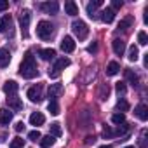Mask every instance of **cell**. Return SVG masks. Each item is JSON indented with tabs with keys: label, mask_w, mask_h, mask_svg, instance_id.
<instances>
[{
	"label": "cell",
	"mask_w": 148,
	"mask_h": 148,
	"mask_svg": "<svg viewBox=\"0 0 148 148\" xmlns=\"http://www.w3.org/2000/svg\"><path fill=\"white\" fill-rule=\"evenodd\" d=\"M96 51H98V44H96V42H92V44L87 47V52H96Z\"/></svg>",
	"instance_id": "f35d334b"
},
{
	"label": "cell",
	"mask_w": 148,
	"mask_h": 148,
	"mask_svg": "<svg viewBox=\"0 0 148 148\" xmlns=\"http://www.w3.org/2000/svg\"><path fill=\"white\" fill-rule=\"evenodd\" d=\"M103 136H105V138H112V136H113V131H112L110 127H105V129H103Z\"/></svg>",
	"instance_id": "d590c367"
},
{
	"label": "cell",
	"mask_w": 148,
	"mask_h": 148,
	"mask_svg": "<svg viewBox=\"0 0 148 148\" xmlns=\"http://www.w3.org/2000/svg\"><path fill=\"white\" fill-rule=\"evenodd\" d=\"M9 7V2L7 0H0V11H5Z\"/></svg>",
	"instance_id": "ab89813d"
},
{
	"label": "cell",
	"mask_w": 148,
	"mask_h": 148,
	"mask_svg": "<svg viewBox=\"0 0 148 148\" xmlns=\"http://www.w3.org/2000/svg\"><path fill=\"white\" fill-rule=\"evenodd\" d=\"M18 89H19V86H18L14 80H7V82L4 84V92H5L7 96H16Z\"/></svg>",
	"instance_id": "8fae6325"
},
{
	"label": "cell",
	"mask_w": 148,
	"mask_h": 148,
	"mask_svg": "<svg viewBox=\"0 0 148 148\" xmlns=\"http://www.w3.org/2000/svg\"><path fill=\"white\" fill-rule=\"evenodd\" d=\"M23 129H25V124H23V122H16V125H14V131H16V132H21Z\"/></svg>",
	"instance_id": "74e56055"
},
{
	"label": "cell",
	"mask_w": 148,
	"mask_h": 148,
	"mask_svg": "<svg viewBox=\"0 0 148 148\" xmlns=\"http://www.w3.org/2000/svg\"><path fill=\"white\" fill-rule=\"evenodd\" d=\"M113 19H115V11H113L112 7H106V9L101 11V21H105V23H112Z\"/></svg>",
	"instance_id": "9a60e30c"
},
{
	"label": "cell",
	"mask_w": 148,
	"mask_h": 148,
	"mask_svg": "<svg viewBox=\"0 0 148 148\" xmlns=\"http://www.w3.org/2000/svg\"><path fill=\"white\" fill-rule=\"evenodd\" d=\"M54 141H56L54 136H51V134L49 136H44V138H40V146L42 148H51L54 145Z\"/></svg>",
	"instance_id": "603a6c76"
},
{
	"label": "cell",
	"mask_w": 148,
	"mask_h": 148,
	"mask_svg": "<svg viewBox=\"0 0 148 148\" xmlns=\"http://www.w3.org/2000/svg\"><path fill=\"white\" fill-rule=\"evenodd\" d=\"M25 146V139L23 138H14L9 145V148H23Z\"/></svg>",
	"instance_id": "f1b7e54d"
},
{
	"label": "cell",
	"mask_w": 148,
	"mask_h": 148,
	"mask_svg": "<svg viewBox=\"0 0 148 148\" xmlns=\"http://www.w3.org/2000/svg\"><path fill=\"white\" fill-rule=\"evenodd\" d=\"M66 66H70V59H68V58H59V59H56V63H54V66H52V71H49V77H52V79L59 77L61 70H64Z\"/></svg>",
	"instance_id": "277c9868"
},
{
	"label": "cell",
	"mask_w": 148,
	"mask_h": 148,
	"mask_svg": "<svg viewBox=\"0 0 148 148\" xmlns=\"http://www.w3.org/2000/svg\"><path fill=\"white\" fill-rule=\"evenodd\" d=\"M61 51L63 52H73L75 51V40H73L71 37H64L61 40Z\"/></svg>",
	"instance_id": "ba28073f"
},
{
	"label": "cell",
	"mask_w": 148,
	"mask_h": 148,
	"mask_svg": "<svg viewBox=\"0 0 148 148\" xmlns=\"http://www.w3.org/2000/svg\"><path fill=\"white\" fill-rule=\"evenodd\" d=\"M38 54H40V58H42L44 61H51V59H54L56 51H54V49H42Z\"/></svg>",
	"instance_id": "7402d4cb"
},
{
	"label": "cell",
	"mask_w": 148,
	"mask_h": 148,
	"mask_svg": "<svg viewBox=\"0 0 148 148\" xmlns=\"http://www.w3.org/2000/svg\"><path fill=\"white\" fill-rule=\"evenodd\" d=\"M122 7V0H113L112 2V9L115 11V9H120Z\"/></svg>",
	"instance_id": "8d00e7d4"
},
{
	"label": "cell",
	"mask_w": 148,
	"mask_h": 148,
	"mask_svg": "<svg viewBox=\"0 0 148 148\" xmlns=\"http://www.w3.org/2000/svg\"><path fill=\"white\" fill-rule=\"evenodd\" d=\"M99 148H113V146H112V145H101Z\"/></svg>",
	"instance_id": "60d3db41"
},
{
	"label": "cell",
	"mask_w": 148,
	"mask_h": 148,
	"mask_svg": "<svg viewBox=\"0 0 148 148\" xmlns=\"http://www.w3.org/2000/svg\"><path fill=\"white\" fill-rule=\"evenodd\" d=\"M30 19H32V14H30V11L28 9H25L23 12H21V30H23V35L26 37L28 33H26V30H28V26H30Z\"/></svg>",
	"instance_id": "52a82bcc"
},
{
	"label": "cell",
	"mask_w": 148,
	"mask_h": 148,
	"mask_svg": "<svg viewBox=\"0 0 148 148\" xmlns=\"http://www.w3.org/2000/svg\"><path fill=\"white\" fill-rule=\"evenodd\" d=\"M132 23H134V18H132V16H127V18H124V19L119 23V30H127Z\"/></svg>",
	"instance_id": "d4e9b609"
},
{
	"label": "cell",
	"mask_w": 148,
	"mask_h": 148,
	"mask_svg": "<svg viewBox=\"0 0 148 148\" xmlns=\"http://www.w3.org/2000/svg\"><path fill=\"white\" fill-rule=\"evenodd\" d=\"M61 94H63V86H61V84H51V87H49V91H47L49 99H51V101H56Z\"/></svg>",
	"instance_id": "5b68a950"
},
{
	"label": "cell",
	"mask_w": 148,
	"mask_h": 148,
	"mask_svg": "<svg viewBox=\"0 0 148 148\" xmlns=\"http://www.w3.org/2000/svg\"><path fill=\"white\" fill-rule=\"evenodd\" d=\"M52 33H54V26H52L49 21H40V23L37 25V35H38V38L49 40V38L52 37Z\"/></svg>",
	"instance_id": "7a4b0ae2"
},
{
	"label": "cell",
	"mask_w": 148,
	"mask_h": 148,
	"mask_svg": "<svg viewBox=\"0 0 148 148\" xmlns=\"http://www.w3.org/2000/svg\"><path fill=\"white\" fill-rule=\"evenodd\" d=\"M71 30H73V33H75V37H77L79 40H86L87 35H89V28H87V25H86L82 19L73 21V23H71Z\"/></svg>",
	"instance_id": "3957f363"
},
{
	"label": "cell",
	"mask_w": 148,
	"mask_h": 148,
	"mask_svg": "<svg viewBox=\"0 0 148 148\" xmlns=\"http://www.w3.org/2000/svg\"><path fill=\"white\" fill-rule=\"evenodd\" d=\"M28 138H30L32 141H40V138H42V134H40V131H32V132L28 134Z\"/></svg>",
	"instance_id": "836d02e7"
},
{
	"label": "cell",
	"mask_w": 148,
	"mask_h": 148,
	"mask_svg": "<svg viewBox=\"0 0 148 148\" xmlns=\"http://www.w3.org/2000/svg\"><path fill=\"white\" fill-rule=\"evenodd\" d=\"M119 71H120V64H119L117 61H112V63H108V66H106V75L113 77V75H117Z\"/></svg>",
	"instance_id": "ffe728a7"
},
{
	"label": "cell",
	"mask_w": 148,
	"mask_h": 148,
	"mask_svg": "<svg viewBox=\"0 0 148 148\" xmlns=\"http://www.w3.org/2000/svg\"><path fill=\"white\" fill-rule=\"evenodd\" d=\"M40 9L47 14H56L59 11V4L58 2H44V4H40Z\"/></svg>",
	"instance_id": "9c48e42d"
},
{
	"label": "cell",
	"mask_w": 148,
	"mask_h": 148,
	"mask_svg": "<svg viewBox=\"0 0 148 148\" xmlns=\"http://www.w3.org/2000/svg\"><path fill=\"white\" fill-rule=\"evenodd\" d=\"M101 5H103V0H94V2H89V4H87V12H89V16L92 18L94 12H96V9H99Z\"/></svg>",
	"instance_id": "44dd1931"
},
{
	"label": "cell",
	"mask_w": 148,
	"mask_h": 148,
	"mask_svg": "<svg viewBox=\"0 0 148 148\" xmlns=\"http://www.w3.org/2000/svg\"><path fill=\"white\" fill-rule=\"evenodd\" d=\"M64 12L68 16H77L79 14V5L73 2V0H68V2H64Z\"/></svg>",
	"instance_id": "4fadbf2b"
},
{
	"label": "cell",
	"mask_w": 148,
	"mask_h": 148,
	"mask_svg": "<svg viewBox=\"0 0 148 148\" xmlns=\"http://www.w3.org/2000/svg\"><path fill=\"white\" fill-rule=\"evenodd\" d=\"M124 148H136V146H124Z\"/></svg>",
	"instance_id": "b9f144b4"
},
{
	"label": "cell",
	"mask_w": 148,
	"mask_h": 148,
	"mask_svg": "<svg viewBox=\"0 0 148 148\" xmlns=\"http://www.w3.org/2000/svg\"><path fill=\"white\" fill-rule=\"evenodd\" d=\"M12 122V112H9L7 108H0V124H9Z\"/></svg>",
	"instance_id": "2e32d148"
},
{
	"label": "cell",
	"mask_w": 148,
	"mask_h": 148,
	"mask_svg": "<svg viewBox=\"0 0 148 148\" xmlns=\"http://www.w3.org/2000/svg\"><path fill=\"white\" fill-rule=\"evenodd\" d=\"M11 26H12V18L9 14H5L0 19V32H7V30H11Z\"/></svg>",
	"instance_id": "d6986e66"
},
{
	"label": "cell",
	"mask_w": 148,
	"mask_h": 148,
	"mask_svg": "<svg viewBox=\"0 0 148 148\" xmlns=\"http://www.w3.org/2000/svg\"><path fill=\"white\" fill-rule=\"evenodd\" d=\"M124 75H125V79H127L134 87L138 86V82H139V80H138V75H136V73H132L131 70H125V71H124Z\"/></svg>",
	"instance_id": "cb8c5ba5"
},
{
	"label": "cell",
	"mask_w": 148,
	"mask_h": 148,
	"mask_svg": "<svg viewBox=\"0 0 148 148\" xmlns=\"http://www.w3.org/2000/svg\"><path fill=\"white\" fill-rule=\"evenodd\" d=\"M61 134H63V131H61V125H59L58 122L51 124V136H54V138H59Z\"/></svg>",
	"instance_id": "484cf974"
},
{
	"label": "cell",
	"mask_w": 148,
	"mask_h": 148,
	"mask_svg": "<svg viewBox=\"0 0 148 148\" xmlns=\"http://www.w3.org/2000/svg\"><path fill=\"white\" fill-rule=\"evenodd\" d=\"M124 51H125V42L120 40V38H115V40H113V52H115L117 56H122Z\"/></svg>",
	"instance_id": "e0dca14e"
},
{
	"label": "cell",
	"mask_w": 148,
	"mask_h": 148,
	"mask_svg": "<svg viewBox=\"0 0 148 148\" xmlns=\"http://www.w3.org/2000/svg\"><path fill=\"white\" fill-rule=\"evenodd\" d=\"M134 113H136V117L139 119V120H146L148 119V108H146V105H143V103H139L136 108H134Z\"/></svg>",
	"instance_id": "7c38bea8"
},
{
	"label": "cell",
	"mask_w": 148,
	"mask_h": 148,
	"mask_svg": "<svg viewBox=\"0 0 148 148\" xmlns=\"http://www.w3.org/2000/svg\"><path fill=\"white\" fill-rule=\"evenodd\" d=\"M7 105H9V108H12L14 112H21V110H23V101H21L18 96H9V98H7Z\"/></svg>",
	"instance_id": "30bf717a"
},
{
	"label": "cell",
	"mask_w": 148,
	"mask_h": 148,
	"mask_svg": "<svg viewBox=\"0 0 148 148\" xmlns=\"http://www.w3.org/2000/svg\"><path fill=\"white\" fill-rule=\"evenodd\" d=\"M112 122L117 124V125H120V124L125 122V115L124 113H115V115H112Z\"/></svg>",
	"instance_id": "83f0119b"
},
{
	"label": "cell",
	"mask_w": 148,
	"mask_h": 148,
	"mask_svg": "<svg viewBox=\"0 0 148 148\" xmlns=\"http://www.w3.org/2000/svg\"><path fill=\"white\" fill-rule=\"evenodd\" d=\"M19 75L23 79H35L38 75V68H37V61L35 56L32 52H26L23 56V61L19 64Z\"/></svg>",
	"instance_id": "6da1fadb"
},
{
	"label": "cell",
	"mask_w": 148,
	"mask_h": 148,
	"mask_svg": "<svg viewBox=\"0 0 148 148\" xmlns=\"http://www.w3.org/2000/svg\"><path fill=\"white\" fill-rule=\"evenodd\" d=\"M47 110H49L52 115H58V113H59V105H58V101H49Z\"/></svg>",
	"instance_id": "4dcf8cb0"
},
{
	"label": "cell",
	"mask_w": 148,
	"mask_h": 148,
	"mask_svg": "<svg viewBox=\"0 0 148 148\" xmlns=\"http://www.w3.org/2000/svg\"><path fill=\"white\" fill-rule=\"evenodd\" d=\"M108 94H110V87H108V84H106V86H101V87H99V94H98L99 99H106Z\"/></svg>",
	"instance_id": "f546056e"
},
{
	"label": "cell",
	"mask_w": 148,
	"mask_h": 148,
	"mask_svg": "<svg viewBox=\"0 0 148 148\" xmlns=\"http://www.w3.org/2000/svg\"><path fill=\"white\" fill-rule=\"evenodd\" d=\"M44 122H45V117H44L40 112H35V113L30 115V124H32V125H42Z\"/></svg>",
	"instance_id": "ac0fdd59"
},
{
	"label": "cell",
	"mask_w": 148,
	"mask_h": 148,
	"mask_svg": "<svg viewBox=\"0 0 148 148\" xmlns=\"http://www.w3.org/2000/svg\"><path fill=\"white\" fill-rule=\"evenodd\" d=\"M138 42H139L141 45H146V44H148V37H146L145 32H139V33H138Z\"/></svg>",
	"instance_id": "d6a6232c"
},
{
	"label": "cell",
	"mask_w": 148,
	"mask_h": 148,
	"mask_svg": "<svg viewBox=\"0 0 148 148\" xmlns=\"http://www.w3.org/2000/svg\"><path fill=\"white\" fill-rule=\"evenodd\" d=\"M115 89H117L119 94H124V92H125V84H124V82H119V84L115 86Z\"/></svg>",
	"instance_id": "e575fe53"
},
{
	"label": "cell",
	"mask_w": 148,
	"mask_h": 148,
	"mask_svg": "<svg viewBox=\"0 0 148 148\" xmlns=\"http://www.w3.org/2000/svg\"><path fill=\"white\" fill-rule=\"evenodd\" d=\"M117 110H119V112H127V110H129V103H127L125 99H119V101H117Z\"/></svg>",
	"instance_id": "1f68e13d"
},
{
	"label": "cell",
	"mask_w": 148,
	"mask_h": 148,
	"mask_svg": "<svg viewBox=\"0 0 148 148\" xmlns=\"http://www.w3.org/2000/svg\"><path fill=\"white\" fill-rule=\"evenodd\" d=\"M28 98H30V101H33V103H40V101H42V87H40V86L30 87V89H28Z\"/></svg>",
	"instance_id": "8992f818"
},
{
	"label": "cell",
	"mask_w": 148,
	"mask_h": 148,
	"mask_svg": "<svg viewBox=\"0 0 148 148\" xmlns=\"http://www.w3.org/2000/svg\"><path fill=\"white\" fill-rule=\"evenodd\" d=\"M11 63V52L9 49H0V68H5Z\"/></svg>",
	"instance_id": "5bb4252c"
},
{
	"label": "cell",
	"mask_w": 148,
	"mask_h": 148,
	"mask_svg": "<svg viewBox=\"0 0 148 148\" xmlns=\"http://www.w3.org/2000/svg\"><path fill=\"white\" fill-rule=\"evenodd\" d=\"M129 61H138V58H139V51H138V47L136 45H132L131 49H129Z\"/></svg>",
	"instance_id": "4316f807"
}]
</instances>
